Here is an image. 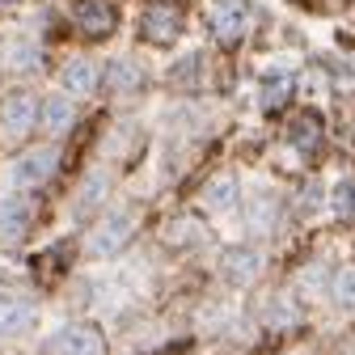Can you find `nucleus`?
<instances>
[{
  "instance_id": "2",
  "label": "nucleus",
  "mask_w": 355,
  "mask_h": 355,
  "mask_svg": "<svg viewBox=\"0 0 355 355\" xmlns=\"http://www.w3.org/2000/svg\"><path fill=\"white\" fill-rule=\"evenodd\" d=\"M42 106L34 102V94H26V89H13V94L0 98V136H5L9 144L26 140L30 136V127L38 123Z\"/></svg>"
},
{
  "instance_id": "12",
  "label": "nucleus",
  "mask_w": 355,
  "mask_h": 355,
  "mask_svg": "<svg viewBox=\"0 0 355 355\" xmlns=\"http://www.w3.org/2000/svg\"><path fill=\"white\" fill-rule=\"evenodd\" d=\"M275 220H279V203L271 195H258L245 203V229L250 233H275Z\"/></svg>"
},
{
  "instance_id": "19",
  "label": "nucleus",
  "mask_w": 355,
  "mask_h": 355,
  "mask_svg": "<svg viewBox=\"0 0 355 355\" xmlns=\"http://www.w3.org/2000/svg\"><path fill=\"white\" fill-rule=\"evenodd\" d=\"M334 211L338 216H355V182H351V178L334 187Z\"/></svg>"
},
{
  "instance_id": "14",
  "label": "nucleus",
  "mask_w": 355,
  "mask_h": 355,
  "mask_svg": "<svg viewBox=\"0 0 355 355\" xmlns=\"http://www.w3.org/2000/svg\"><path fill=\"white\" fill-rule=\"evenodd\" d=\"M72 123H76V106H72L68 94H51L47 102H42V127H47V131L60 136V131H68Z\"/></svg>"
},
{
  "instance_id": "6",
  "label": "nucleus",
  "mask_w": 355,
  "mask_h": 355,
  "mask_svg": "<svg viewBox=\"0 0 355 355\" xmlns=\"http://www.w3.org/2000/svg\"><path fill=\"white\" fill-rule=\"evenodd\" d=\"M178 30H182V13H178L173 5H161V0H157V5H148L140 13V34L148 42H173Z\"/></svg>"
},
{
  "instance_id": "7",
  "label": "nucleus",
  "mask_w": 355,
  "mask_h": 355,
  "mask_svg": "<svg viewBox=\"0 0 355 355\" xmlns=\"http://www.w3.org/2000/svg\"><path fill=\"white\" fill-rule=\"evenodd\" d=\"M34 300H26V296H17V292H5L0 296V334L5 338H13V334H21V330H30L34 326Z\"/></svg>"
},
{
  "instance_id": "3",
  "label": "nucleus",
  "mask_w": 355,
  "mask_h": 355,
  "mask_svg": "<svg viewBox=\"0 0 355 355\" xmlns=\"http://www.w3.org/2000/svg\"><path fill=\"white\" fill-rule=\"evenodd\" d=\"M55 165H60V148H34V153H21L17 161H13V169H9V178H13V187H21V191H34V187H42L47 178L55 173Z\"/></svg>"
},
{
  "instance_id": "17",
  "label": "nucleus",
  "mask_w": 355,
  "mask_h": 355,
  "mask_svg": "<svg viewBox=\"0 0 355 355\" xmlns=\"http://www.w3.org/2000/svg\"><path fill=\"white\" fill-rule=\"evenodd\" d=\"M318 140H322V123H318V114L296 119V127H292V144H296V148H318Z\"/></svg>"
},
{
  "instance_id": "21",
  "label": "nucleus",
  "mask_w": 355,
  "mask_h": 355,
  "mask_svg": "<svg viewBox=\"0 0 355 355\" xmlns=\"http://www.w3.org/2000/svg\"><path fill=\"white\" fill-rule=\"evenodd\" d=\"M0 5H13V0H0Z\"/></svg>"
},
{
  "instance_id": "11",
  "label": "nucleus",
  "mask_w": 355,
  "mask_h": 355,
  "mask_svg": "<svg viewBox=\"0 0 355 355\" xmlns=\"http://www.w3.org/2000/svg\"><path fill=\"white\" fill-rule=\"evenodd\" d=\"M60 80H64V89L72 98H89L98 89V64H89V60H68L64 64V72H60Z\"/></svg>"
},
{
  "instance_id": "20",
  "label": "nucleus",
  "mask_w": 355,
  "mask_h": 355,
  "mask_svg": "<svg viewBox=\"0 0 355 355\" xmlns=\"http://www.w3.org/2000/svg\"><path fill=\"white\" fill-rule=\"evenodd\" d=\"M292 322H296V309H292L288 300H271V326H275V330H288Z\"/></svg>"
},
{
  "instance_id": "16",
  "label": "nucleus",
  "mask_w": 355,
  "mask_h": 355,
  "mask_svg": "<svg viewBox=\"0 0 355 355\" xmlns=\"http://www.w3.org/2000/svg\"><path fill=\"white\" fill-rule=\"evenodd\" d=\"M233 203H237V182H233L229 173L211 178L207 191H203V207H207V211H225V207H233Z\"/></svg>"
},
{
  "instance_id": "5",
  "label": "nucleus",
  "mask_w": 355,
  "mask_h": 355,
  "mask_svg": "<svg viewBox=\"0 0 355 355\" xmlns=\"http://www.w3.org/2000/svg\"><path fill=\"white\" fill-rule=\"evenodd\" d=\"M47 355H106V343L94 326H64L60 334H51Z\"/></svg>"
},
{
  "instance_id": "15",
  "label": "nucleus",
  "mask_w": 355,
  "mask_h": 355,
  "mask_svg": "<svg viewBox=\"0 0 355 355\" xmlns=\"http://www.w3.org/2000/svg\"><path fill=\"white\" fill-rule=\"evenodd\" d=\"M330 300L343 313H355V266H338L330 271Z\"/></svg>"
},
{
  "instance_id": "9",
  "label": "nucleus",
  "mask_w": 355,
  "mask_h": 355,
  "mask_svg": "<svg viewBox=\"0 0 355 355\" xmlns=\"http://www.w3.org/2000/svg\"><path fill=\"white\" fill-rule=\"evenodd\" d=\"M26 233H30V203L0 199V245H17Z\"/></svg>"
},
{
  "instance_id": "13",
  "label": "nucleus",
  "mask_w": 355,
  "mask_h": 355,
  "mask_svg": "<svg viewBox=\"0 0 355 355\" xmlns=\"http://www.w3.org/2000/svg\"><path fill=\"white\" fill-rule=\"evenodd\" d=\"M258 271H262V254L250 250V245H241V250H233L225 258V275L233 284H250V279H258Z\"/></svg>"
},
{
  "instance_id": "1",
  "label": "nucleus",
  "mask_w": 355,
  "mask_h": 355,
  "mask_svg": "<svg viewBox=\"0 0 355 355\" xmlns=\"http://www.w3.org/2000/svg\"><path fill=\"white\" fill-rule=\"evenodd\" d=\"M131 233H136V216H131L127 207H119V211L102 216L94 225V233L85 237V254L89 258H110V254H119L131 241Z\"/></svg>"
},
{
  "instance_id": "4",
  "label": "nucleus",
  "mask_w": 355,
  "mask_h": 355,
  "mask_svg": "<svg viewBox=\"0 0 355 355\" xmlns=\"http://www.w3.org/2000/svg\"><path fill=\"white\" fill-rule=\"evenodd\" d=\"M207 26H211L216 38L233 42L250 26V5H245V0H211V5H207Z\"/></svg>"
},
{
  "instance_id": "8",
  "label": "nucleus",
  "mask_w": 355,
  "mask_h": 355,
  "mask_svg": "<svg viewBox=\"0 0 355 355\" xmlns=\"http://www.w3.org/2000/svg\"><path fill=\"white\" fill-rule=\"evenodd\" d=\"M72 17H76V26L85 34H94V38L114 30V5H110V0H76Z\"/></svg>"
},
{
  "instance_id": "18",
  "label": "nucleus",
  "mask_w": 355,
  "mask_h": 355,
  "mask_svg": "<svg viewBox=\"0 0 355 355\" xmlns=\"http://www.w3.org/2000/svg\"><path fill=\"white\" fill-rule=\"evenodd\" d=\"M288 89H292L288 72H279V76H266V85H262V106H266V110H279V106L288 102Z\"/></svg>"
},
{
  "instance_id": "10",
  "label": "nucleus",
  "mask_w": 355,
  "mask_h": 355,
  "mask_svg": "<svg viewBox=\"0 0 355 355\" xmlns=\"http://www.w3.org/2000/svg\"><path fill=\"white\" fill-rule=\"evenodd\" d=\"M140 85H144V68H140V60L114 55V60L106 64V89H114V94H136Z\"/></svg>"
}]
</instances>
